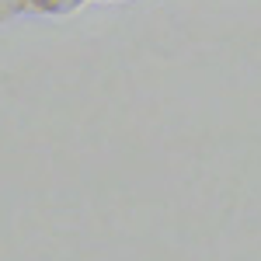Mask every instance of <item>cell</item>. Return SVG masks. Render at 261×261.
Returning a JSON list of instances; mask_svg holds the SVG:
<instances>
[{"label":"cell","mask_w":261,"mask_h":261,"mask_svg":"<svg viewBox=\"0 0 261 261\" xmlns=\"http://www.w3.org/2000/svg\"><path fill=\"white\" fill-rule=\"evenodd\" d=\"M21 7H24V4H21V0H0V21L14 18V14H18Z\"/></svg>","instance_id":"cell-1"}]
</instances>
